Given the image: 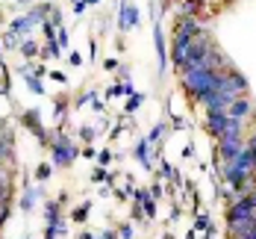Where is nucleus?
Here are the masks:
<instances>
[{"label":"nucleus","instance_id":"nucleus-40","mask_svg":"<svg viewBox=\"0 0 256 239\" xmlns=\"http://www.w3.org/2000/svg\"><path fill=\"white\" fill-rule=\"evenodd\" d=\"M94 239H118V230H103L100 236H94Z\"/></svg>","mask_w":256,"mask_h":239},{"label":"nucleus","instance_id":"nucleus-43","mask_svg":"<svg viewBox=\"0 0 256 239\" xmlns=\"http://www.w3.org/2000/svg\"><path fill=\"white\" fill-rule=\"evenodd\" d=\"M92 106H94V112H103V101H98V95L92 98Z\"/></svg>","mask_w":256,"mask_h":239},{"label":"nucleus","instance_id":"nucleus-23","mask_svg":"<svg viewBox=\"0 0 256 239\" xmlns=\"http://www.w3.org/2000/svg\"><path fill=\"white\" fill-rule=\"evenodd\" d=\"M165 133H168V124H165V121H159V124H156L154 130H150L148 142H150V145H154V142H162V136H165Z\"/></svg>","mask_w":256,"mask_h":239},{"label":"nucleus","instance_id":"nucleus-10","mask_svg":"<svg viewBox=\"0 0 256 239\" xmlns=\"http://www.w3.org/2000/svg\"><path fill=\"white\" fill-rule=\"evenodd\" d=\"M200 30H204V27H200V21H198V18H180L174 36H177V39H194Z\"/></svg>","mask_w":256,"mask_h":239},{"label":"nucleus","instance_id":"nucleus-20","mask_svg":"<svg viewBox=\"0 0 256 239\" xmlns=\"http://www.w3.org/2000/svg\"><path fill=\"white\" fill-rule=\"evenodd\" d=\"M21 77H24V83L32 89V92H36V95H44V89H42V83H38V77H36V74H30V71H24V68H21Z\"/></svg>","mask_w":256,"mask_h":239},{"label":"nucleus","instance_id":"nucleus-48","mask_svg":"<svg viewBox=\"0 0 256 239\" xmlns=\"http://www.w3.org/2000/svg\"><path fill=\"white\" fill-rule=\"evenodd\" d=\"M82 3H86V6H98L100 0H82Z\"/></svg>","mask_w":256,"mask_h":239},{"label":"nucleus","instance_id":"nucleus-31","mask_svg":"<svg viewBox=\"0 0 256 239\" xmlns=\"http://www.w3.org/2000/svg\"><path fill=\"white\" fill-rule=\"evenodd\" d=\"M94 136H98V127H88V124H86V127L80 130V139H82V142H92Z\"/></svg>","mask_w":256,"mask_h":239},{"label":"nucleus","instance_id":"nucleus-12","mask_svg":"<svg viewBox=\"0 0 256 239\" xmlns=\"http://www.w3.org/2000/svg\"><path fill=\"white\" fill-rule=\"evenodd\" d=\"M224 124H227V115H224V112H209V115H206V130L212 133L215 139H221Z\"/></svg>","mask_w":256,"mask_h":239},{"label":"nucleus","instance_id":"nucleus-26","mask_svg":"<svg viewBox=\"0 0 256 239\" xmlns=\"http://www.w3.org/2000/svg\"><path fill=\"white\" fill-rule=\"evenodd\" d=\"M118 236H121V239H132V236H136V227H132V221L118 224Z\"/></svg>","mask_w":256,"mask_h":239},{"label":"nucleus","instance_id":"nucleus-34","mask_svg":"<svg viewBox=\"0 0 256 239\" xmlns=\"http://www.w3.org/2000/svg\"><path fill=\"white\" fill-rule=\"evenodd\" d=\"M56 42H59V48L68 45V30H65V27H56Z\"/></svg>","mask_w":256,"mask_h":239},{"label":"nucleus","instance_id":"nucleus-36","mask_svg":"<svg viewBox=\"0 0 256 239\" xmlns=\"http://www.w3.org/2000/svg\"><path fill=\"white\" fill-rule=\"evenodd\" d=\"M98 162H100L103 168H106V165L112 162V151H100V154H98Z\"/></svg>","mask_w":256,"mask_h":239},{"label":"nucleus","instance_id":"nucleus-42","mask_svg":"<svg viewBox=\"0 0 256 239\" xmlns=\"http://www.w3.org/2000/svg\"><path fill=\"white\" fill-rule=\"evenodd\" d=\"M50 77L56 80V83H65V80H68L65 74H62V71H50Z\"/></svg>","mask_w":256,"mask_h":239},{"label":"nucleus","instance_id":"nucleus-17","mask_svg":"<svg viewBox=\"0 0 256 239\" xmlns=\"http://www.w3.org/2000/svg\"><path fill=\"white\" fill-rule=\"evenodd\" d=\"M38 53H42L44 59H48V56H50V59H59V56H62V48H59L56 39H50V42H44V48H42Z\"/></svg>","mask_w":256,"mask_h":239},{"label":"nucleus","instance_id":"nucleus-19","mask_svg":"<svg viewBox=\"0 0 256 239\" xmlns=\"http://www.w3.org/2000/svg\"><path fill=\"white\" fill-rule=\"evenodd\" d=\"M18 51H21V56H24V59H32V56L38 53V45H36L32 39H21V45H18Z\"/></svg>","mask_w":256,"mask_h":239},{"label":"nucleus","instance_id":"nucleus-21","mask_svg":"<svg viewBox=\"0 0 256 239\" xmlns=\"http://www.w3.org/2000/svg\"><path fill=\"white\" fill-rule=\"evenodd\" d=\"M88 210H92V204H88V201H82V204H80L77 210L71 212V221H77V224H82V221L88 218Z\"/></svg>","mask_w":256,"mask_h":239},{"label":"nucleus","instance_id":"nucleus-51","mask_svg":"<svg viewBox=\"0 0 256 239\" xmlns=\"http://www.w3.org/2000/svg\"><path fill=\"white\" fill-rule=\"evenodd\" d=\"M162 239H174V236H171V233H165V236H162Z\"/></svg>","mask_w":256,"mask_h":239},{"label":"nucleus","instance_id":"nucleus-3","mask_svg":"<svg viewBox=\"0 0 256 239\" xmlns=\"http://www.w3.org/2000/svg\"><path fill=\"white\" fill-rule=\"evenodd\" d=\"M215 92H227V95H236V98H244L250 92V83L236 68H227V71H218V89Z\"/></svg>","mask_w":256,"mask_h":239},{"label":"nucleus","instance_id":"nucleus-11","mask_svg":"<svg viewBox=\"0 0 256 239\" xmlns=\"http://www.w3.org/2000/svg\"><path fill=\"white\" fill-rule=\"evenodd\" d=\"M154 48H156V59H159V74H165L168 51H165V39H162V27L159 24H154Z\"/></svg>","mask_w":256,"mask_h":239},{"label":"nucleus","instance_id":"nucleus-16","mask_svg":"<svg viewBox=\"0 0 256 239\" xmlns=\"http://www.w3.org/2000/svg\"><path fill=\"white\" fill-rule=\"evenodd\" d=\"M132 157L138 159L144 168H150V165H154V162H150V142H148V139H142V142L132 148Z\"/></svg>","mask_w":256,"mask_h":239},{"label":"nucleus","instance_id":"nucleus-25","mask_svg":"<svg viewBox=\"0 0 256 239\" xmlns=\"http://www.w3.org/2000/svg\"><path fill=\"white\" fill-rule=\"evenodd\" d=\"M50 174H53V165L42 162V165H38V171H36V180H38V183H44V180H48Z\"/></svg>","mask_w":256,"mask_h":239},{"label":"nucleus","instance_id":"nucleus-49","mask_svg":"<svg viewBox=\"0 0 256 239\" xmlns=\"http://www.w3.org/2000/svg\"><path fill=\"white\" fill-rule=\"evenodd\" d=\"M80 239H94V233H80Z\"/></svg>","mask_w":256,"mask_h":239},{"label":"nucleus","instance_id":"nucleus-50","mask_svg":"<svg viewBox=\"0 0 256 239\" xmlns=\"http://www.w3.org/2000/svg\"><path fill=\"white\" fill-rule=\"evenodd\" d=\"M18 3H21V6H30V3H32V0H18Z\"/></svg>","mask_w":256,"mask_h":239},{"label":"nucleus","instance_id":"nucleus-1","mask_svg":"<svg viewBox=\"0 0 256 239\" xmlns=\"http://www.w3.org/2000/svg\"><path fill=\"white\" fill-rule=\"evenodd\" d=\"M182 89H186L194 101H204L206 95H212V92L218 89V71L188 68V71H182Z\"/></svg>","mask_w":256,"mask_h":239},{"label":"nucleus","instance_id":"nucleus-2","mask_svg":"<svg viewBox=\"0 0 256 239\" xmlns=\"http://www.w3.org/2000/svg\"><path fill=\"white\" fill-rule=\"evenodd\" d=\"M48 145H50V154H53V165H59V168L71 165V162L80 157V148L62 130L48 133Z\"/></svg>","mask_w":256,"mask_h":239},{"label":"nucleus","instance_id":"nucleus-7","mask_svg":"<svg viewBox=\"0 0 256 239\" xmlns=\"http://www.w3.org/2000/svg\"><path fill=\"white\" fill-rule=\"evenodd\" d=\"M254 227H256V210L250 212V215H244V218H232V221H227V236L238 239V236H244L248 230H254Z\"/></svg>","mask_w":256,"mask_h":239},{"label":"nucleus","instance_id":"nucleus-47","mask_svg":"<svg viewBox=\"0 0 256 239\" xmlns=\"http://www.w3.org/2000/svg\"><path fill=\"white\" fill-rule=\"evenodd\" d=\"M71 65H82V56L80 53H71Z\"/></svg>","mask_w":256,"mask_h":239},{"label":"nucleus","instance_id":"nucleus-18","mask_svg":"<svg viewBox=\"0 0 256 239\" xmlns=\"http://www.w3.org/2000/svg\"><path fill=\"white\" fill-rule=\"evenodd\" d=\"M42 195V189H24V198H21V210L30 212L32 210V204H36V198Z\"/></svg>","mask_w":256,"mask_h":239},{"label":"nucleus","instance_id":"nucleus-29","mask_svg":"<svg viewBox=\"0 0 256 239\" xmlns=\"http://www.w3.org/2000/svg\"><path fill=\"white\" fill-rule=\"evenodd\" d=\"M121 95H127V92H124V83H115V86L106 89V98H121Z\"/></svg>","mask_w":256,"mask_h":239},{"label":"nucleus","instance_id":"nucleus-24","mask_svg":"<svg viewBox=\"0 0 256 239\" xmlns=\"http://www.w3.org/2000/svg\"><path fill=\"white\" fill-rule=\"evenodd\" d=\"M194 224H198V230H209V227H212V224H209V212L198 210V215H194Z\"/></svg>","mask_w":256,"mask_h":239},{"label":"nucleus","instance_id":"nucleus-53","mask_svg":"<svg viewBox=\"0 0 256 239\" xmlns=\"http://www.w3.org/2000/svg\"><path fill=\"white\" fill-rule=\"evenodd\" d=\"M71 3H77V0H71Z\"/></svg>","mask_w":256,"mask_h":239},{"label":"nucleus","instance_id":"nucleus-9","mask_svg":"<svg viewBox=\"0 0 256 239\" xmlns=\"http://www.w3.org/2000/svg\"><path fill=\"white\" fill-rule=\"evenodd\" d=\"M250 112H254V104H250V101H248V95H244V98H238V101H236L224 115H227V118H236V121H248V118H250Z\"/></svg>","mask_w":256,"mask_h":239},{"label":"nucleus","instance_id":"nucleus-28","mask_svg":"<svg viewBox=\"0 0 256 239\" xmlns=\"http://www.w3.org/2000/svg\"><path fill=\"white\" fill-rule=\"evenodd\" d=\"M130 192H132V201L136 204H144L150 198V189H130Z\"/></svg>","mask_w":256,"mask_h":239},{"label":"nucleus","instance_id":"nucleus-8","mask_svg":"<svg viewBox=\"0 0 256 239\" xmlns=\"http://www.w3.org/2000/svg\"><path fill=\"white\" fill-rule=\"evenodd\" d=\"M15 195V165H0V198L12 201Z\"/></svg>","mask_w":256,"mask_h":239},{"label":"nucleus","instance_id":"nucleus-44","mask_svg":"<svg viewBox=\"0 0 256 239\" xmlns=\"http://www.w3.org/2000/svg\"><path fill=\"white\" fill-rule=\"evenodd\" d=\"M132 218H136V221H142V204H136V207H132Z\"/></svg>","mask_w":256,"mask_h":239},{"label":"nucleus","instance_id":"nucleus-39","mask_svg":"<svg viewBox=\"0 0 256 239\" xmlns=\"http://www.w3.org/2000/svg\"><path fill=\"white\" fill-rule=\"evenodd\" d=\"M80 154H82V157H88V159H94V157H98V154H94V148H92V145H86V148H82V151H80Z\"/></svg>","mask_w":256,"mask_h":239},{"label":"nucleus","instance_id":"nucleus-54","mask_svg":"<svg viewBox=\"0 0 256 239\" xmlns=\"http://www.w3.org/2000/svg\"><path fill=\"white\" fill-rule=\"evenodd\" d=\"M0 230H3V227H0Z\"/></svg>","mask_w":256,"mask_h":239},{"label":"nucleus","instance_id":"nucleus-15","mask_svg":"<svg viewBox=\"0 0 256 239\" xmlns=\"http://www.w3.org/2000/svg\"><path fill=\"white\" fill-rule=\"evenodd\" d=\"M44 218H48V227H59V224H62V204H59V201H48Z\"/></svg>","mask_w":256,"mask_h":239},{"label":"nucleus","instance_id":"nucleus-30","mask_svg":"<svg viewBox=\"0 0 256 239\" xmlns=\"http://www.w3.org/2000/svg\"><path fill=\"white\" fill-rule=\"evenodd\" d=\"M142 210H144V218L150 221V218H154V215H156V204H154V198H148V201L142 204Z\"/></svg>","mask_w":256,"mask_h":239},{"label":"nucleus","instance_id":"nucleus-41","mask_svg":"<svg viewBox=\"0 0 256 239\" xmlns=\"http://www.w3.org/2000/svg\"><path fill=\"white\" fill-rule=\"evenodd\" d=\"M103 68H106V71H115V68H118V59H106Z\"/></svg>","mask_w":256,"mask_h":239},{"label":"nucleus","instance_id":"nucleus-52","mask_svg":"<svg viewBox=\"0 0 256 239\" xmlns=\"http://www.w3.org/2000/svg\"><path fill=\"white\" fill-rule=\"evenodd\" d=\"M21 239H30V236H21Z\"/></svg>","mask_w":256,"mask_h":239},{"label":"nucleus","instance_id":"nucleus-33","mask_svg":"<svg viewBox=\"0 0 256 239\" xmlns=\"http://www.w3.org/2000/svg\"><path fill=\"white\" fill-rule=\"evenodd\" d=\"M42 33H44V42H50V39H56V27H53L50 21H44V24H42Z\"/></svg>","mask_w":256,"mask_h":239},{"label":"nucleus","instance_id":"nucleus-13","mask_svg":"<svg viewBox=\"0 0 256 239\" xmlns=\"http://www.w3.org/2000/svg\"><path fill=\"white\" fill-rule=\"evenodd\" d=\"M32 18H30V15H21V18H15V21H12V27H9V33H12V36H18V39H30V30H32Z\"/></svg>","mask_w":256,"mask_h":239},{"label":"nucleus","instance_id":"nucleus-46","mask_svg":"<svg viewBox=\"0 0 256 239\" xmlns=\"http://www.w3.org/2000/svg\"><path fill=\"white\" fill-rule=\"evenodd\" d=\"M74 12H77V15H82V12H86V3H82V0H77V3H74Z\"/></svg>","mask_w":256,"mask_h":239},{"label":"nucleus","instance_id":"nucleus-22","mask_svg":"<svg viewBox=\"0 0 256 239\" xmlns=\"http://www.w3.org/2000/svg\"><path fill=\"white\" fill-rule=\"evenodd\" d=\"M142 104H144V95H142V92H132V95H130V101H127V115H132Z\"/></svg>","mask_w":256,"mask_h":239},{"label":"nucleus","instance_id":"nucleus-14","mask_svg":"<svg viewBox=\"0 0 256 239\" xmlns=\"http://www.w3.org/2000/svg\"><path fill=\"white\" fill-rule=\"evenodd\" d=\"M156 171H159V180H165V183H174V186L182 183V180H180V174L174 171V165H171L165 157L159 159V168H156Z\"/></svg>","mask_w":256,"mask_h":239},{"label":"nucleus","instance_id":"nucleus-35","mask_svg":"<svg viewBox=\"0 0 256 239\" xmlns=\"http://www.w3.org/2000/svg\"><path fill=\"white\" fill-rule=\"evenodd\" d=\"M244 148H248L250 154H256V127H254V130H250V136L244 139Z\"/></svg>","mask_w":256,"mask_h":239},{"label":"nucleus","instance_id":"nucleus-45","mask_svg":"<svg viewBox=\"0 0 256 239\" xmlns=\"http://www.w3.org/2000/svg\"><path fill=\"white\" fill-rule=\"evenodd\" d=\"M121 130H124L121 124H118V127H112V130H109V139H118V136H121Z\"/></svg>","mask_w":256,"mask_h":239},{"label":"nucleus","instance_id":"nucleus-4","mask_svg":"<svg viewBox=\"0 0 256 239\" xmlns=\"http://www.w3.org/2000/svg\"><path fill=\"white\" fill-rule=\"evenodd\" d=\"M38 118H42V112H38V109H24V112H21V121H24V127L32 133V136H36L42 145H48V130L42 127V121H38Z\"/></svg>","mask_w":256,"mask_h":239},{"label":"nucleus","instance_id":"nucleus-32","mask_svg":"<svg viewBox=\"0 0 256 239\" xmlns=\"http://www.w3.org/2000/svg\"><path fill=\"white\" fill-rule=\"evenodd\" d=\"M92 180H94V183H103V180H109V171H106V168H94V171H92Z\"/></svg>","mask_w":256,"mask_h":239},{"label":"nucleus","instance_id":"nucleus-6","mask_svg":"<svg viewBox=\"0 0 256 239\" xmlns=\"http://www.w3.org/2000/svg\"><path fill=\"white\" fill-rule=\"evenodd\" d=\"M244 151V139H221L218 142V159L221 162H232Z\"/></svg>","mask_w":256,"mask_h":239},{"label":"nucleus","instance_id":"nucleus-38","mask_svg":"<svg viewBox=\"0 0 256 239\" xmlns=\"http://www.w3.org/2000/svg\"><path fill=\"white\" fill-rule=\"evenodd\" d=\"M88 59H92V62L98 59V42H94V39L88 42Z\"/></svg>","mask_w":256,"mask_h":239},{"label":"nucleus","instance_id":"nucleus-5","mask_svg":"<svg viewBox=\"0 0 256 239\" xmlns=\"http://www.w3.org/2000/svg\"><path fill=\"white\" fill-rule=\"evenodd\" d=\"M136 24H138V9L132 3H127V0H118V30L130 33Z\"/></svg>","mask_w":256,"mask_h":239},{"label":"nucleus","instance_id":"nucleus-37","mask_svg":"<svg viewBox=\"0 0 256 239\" xmlns=\"http://www.w3.org/2000/svg\"><path fill=\"white\" fill-rule=\"evenodd\" d=\"M162 189H165V186H162V180H159V183H154V186H150V198H162V195H165Z\"/></svg>","mask_w":256,"mask_h":239},{"label":"nucleus","instance_id":"nucleus-27","mask_svg":"<svg viewBox=\"0 0 256 239\" xmlns=\"http://www.w3.org/2000/svg\"><path fill=\"white\" fill-rule=\"evenodd\" d=\"M9 212H12V201H3V198H0V227L6 224V218H9Z\"/></svg>","mask_w":256,"mask_h":239}]
</instances>
